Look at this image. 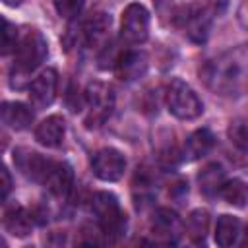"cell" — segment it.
Returning a JSON list of instances; mask_svg holds the SVG:
<instances>
[{
    "mask_svg": "<svg viewBox=\"0 0 248 248\" xmlns=\"http://www.w3.org/2000/svg\"><path fill=\"white\" fill-rule=\"evenodd\" d=\"M200 74L203 83L217 95L240 97L248 93V43L211 58Z\"/></svg>",
    "mask_w": 248,
    "mask_h": 248,
    "instance_id": "obj_1",
    "label": "cell"
},
{
    "mask_svg": "<svg viewBox=\"0 0 248 248\" xmlns=\"http://www.w3.org/2000/svg\"><path fill=\"white\" fill-rule=\"evenodd\" d=\"M91 209L97 217L99 229L108 238H118L126 231V213L120 209L118 200L110 192H97L91 198Z\"/></svg>",
    "mask_w": 248,
    "mask_h": 248,
    "instance_id": "obj_2",
    "label": "cell"
},
{
    "mask_svg": "<svg viewBox=\"0 0 248 248\" xmlns=\"http://www.w3.org/2000/svg\"><path fill=\"white\" fill-rule=\"evenodd\" d=\"M165 101L169 112L180 120H194L203 112V103L198 93L182 79H172L167 85Z\"/></svg>",
    "mask_w": 248,
    "mask_h": 248,
    "instance_id": "obj_3",
    "label": "cell"
},
{
    "mask_svg": "<svg viewBox=\"0 0 248 248\" xmlns=\"http://www.w3.org/2000/svg\"><path fill=\"white\" fill-rule=\"evenodd\" d=\"M46 52H48L46 39L41 35V31L29 29L23 33V37L17 39L14 66L19 74H29L43 64V60L46 58Z\"/></svg>",
    "mask_w": 248,
    "mask_h": 248,
    "instance_id": "obj_4",
    "label": "cell"
},
{
    "mask_svg": "<svg viewBox=\"0 0 248 248\" xmlns=\"http://www.w3.org/2000/svg\"><path fill=\"white\" fill-rule=\"evenodd\" d=\"M149 35V12L141 4H130L122 12L120 37L128 45H140Z\"/></svg>",
    "mask_w": 248,
    "mask_h": 248,
    "instance_id": "obj_5",
    "label": "cell"
},
{
    "mask_svg": "<svg viewBox=\"0 0 248 248\" xmlns=\"http://www.w3.org/2000/svg\"><path fill=\"white\" fill-rule=\"evenodd\" d=\"M91 169L99 180L116 182L122 178V174L126 170V159L118 149L103 147L91 157Z\"/></svg>",
    "mask_w": 248,
    "mask_h": 248,
    "instance_id": "obj_6",
    "label": "cell"
},
{
    "mask_svg": "<svg viewBox=\"0 0 248 248\" xmlns=\"http://www.w3.org/2000/svg\"><path fill=\"white\" fill-rule=\"evenodd\" d=\"M85 101L91 108V116L87 118V126H99L112 110L114 107V95L110 91V87H107L105 83H91L85 91Z\"/></svg>",
    "mask_w": 248,
    "mask_h": 248,
    "instance_id": "obj_7",
    "label": "cell"
},
{
    "mask_svg": "<svg viewBox=\"0 0 248 248\" xmlns=\"http://www.w3.org/2000/svg\"><path fill=\"white\" fill-rule=\"evenodd\" d=\"M14 163L21 170V174H25L27 178H31L35 182H41V184L45 182V178L48 174V169L52 165L50 159L43 157L37 151L25 149V147H19V149L14 151Z\"/></svg>",
    "mask_w": 248,
    "mask_h": 248,
    "instance_id": "obj_8",
    "label": "cell"
},
{
    "mask_svg": "<svg viewBox=\"0 0 248 248\" xmlns=\"http://www.w3.org/2000/svg\"><path fill=\"white\" fill-rule=\"evenodd\" d=\"M56 89H58V74L52 68L43 70L29 85V97L31 103L39 108H45L48 105H52V101L56 99Z\"/></svg>",
    "mask_w": 248,
    "mask_h": 248,
    "instance_id": "obj_9",
    "label": "cell"
},
{
    "mask_svg": "<svg viewBox=\"0 0 248 248\" xmlns=\"http://www.w3.org/2000/svg\"><path fill=\"white\" fill-rule=\"evenodd\" d=\"M151 231H153V234H155L159 240L174 244V242L180 238V234H182V231H184V225H182L180 217H178L172 209L161 207V209H157L155 215H153Z\"/></svg>",
    "mask_w": 248,
    "mask_h": 248,
    "instance_id": "obj_10",
    "label": "cell"
},
{
    "mask_svg": "<svg viewBox=\"0 0 248 248\" xmlns=\"http://www.w3.org/2000/svg\"><path fill=\"white\" fill-rule=\"evenodd\" d=\"M147 54L145 52H140V50H126L120 54L114 70H116V76L122 79V81H134V79H140L141 76H145L147 72Z\"/></svg>",
    "mask_w": 248,
    "mask_h": 248,
    "instance_id": "obj_11",
    "label": "cell"
},
{
    "mask_svg": "<svg viewBox=\"0 0 248 248\" xmlns=\"http://www.w3.org/2000/svg\"><path fill=\"white\" fill-rule=\"evenodd\" d=\"M66 134V122L60 114L46 116L35 130V140L45 147H60Z\"/></svg>",
    "mask_w": 248,
    "mask_h": 248,
    "instance_id": "obj_12",
    "label": "cell"
},
{
    "mask_svg": "<svg viewBox=\"0 0 248 248\" xmlns=\"http://www.w3.org/2000/svg\"><path fill=\"white\" fill-rule=\"evenodd\" d=\"M83 35L89 46H99L103 48L108 43L110 35V16L105 12H95L83 25Z\"/></svg>",
    "mask_w": 248,
    "mask_h": 248,
    "instance_id": "obj_13",
    "label": "cell"
},
{
    "mask_svg": "<svg viewBox=\"0 0 248 248\" xmlns=\"http://www.w3.org/2000/svg\"><path fill=\"white\" fill-rule=\"evenodd\" d=\"M209 25H211V19L203 8H188L182 16V29L196 43H203L207 39Z\"/></svg>",
    "mask_w": 248,
    "mask_h": 248,
    "instance_id": "obj_14",
    "label": "cell"
},
{
    "mask_svg": "<svg viewBox=\"0 0 248 248\" xmlns=\"http://www.w3.org/2000/svg\"><path fill=\"white\" fill-rule=\"evenodd\" d=\"M72 182H74V170L68 163H60V161H52L50 169H48V174L45 178V186L54 194V196H66L72 188Z\"/></svg>",
    "mask_w": 248,
    "mask_h": 248,
    "instance_id": "obj_15",
    "label": "cell"
},
{
    "mask_svg": "<svg viewBox=\"0 0 248 248\" xmlns=\"http://www.w3.org/2000/svg\"><path fill=\"white\" fill-rule=\"evenodd\" d=\"M2 122L19 132V130H25L31 126L33 122V110L25 105V103H17V101H6L2 105Z\"/></svg>",
    "mask_w": 248,
    "mask_h": 248,
    "instance_id": "obj_16",
    "label": "cell"
},
{
    "mask_svg": "<svg viewBox=\"0 0 248 248\" xmlns=\"http://www.w3.org/2000/svg\"><path fill=\"white\" fill-rule=\"evenodd\" d=\"M4 229L12 236L23 238L33 229V215L29 211H25L21 205H14V207L6 209V213H4Z\"/></svg>",
    "mask_w": 248,
    "mask_h": 248,
    "instance_id": "obj_17",
    "label": "cell"
},
{
    "mask_svg": "<svg viewBox=\"0 0 248 248\" xmlns=\"http://www.w3.org/2000/svg\"><path fill=\"white\" fill-rule=\"evenodd\" d=\"M213 143H215L213 134H211L207 128H200V130H196V132L186 140L184 155H186L190 161H196V159L207 155V153L211 151Z\"/></svg>",
    "mask_w": 248,
    "mask_h": 248,
    "instance_id": "obj_18",
    "label": "cell"
},
{
    "mask_svg": "<svg viewBox=\"0 0 248 248\" xmlns=\"http://www.w3.org/2000/svg\"><path fill=\"white\" fill-rule=\"evenodd\" d=\"M184 231L194 244H202L207 236V231H209V213L205 209H194L186 217Z\"/></svg>",
    "mask_w": 248,
    "mask_h": 248,
    "instance_id": "obj_19",
    "label": "cell"
},
{
    "mask_svg": "<svg viewBox=\"0 0 248 248\" xmlns=\"http://www.w3.org/2000/svg\"><path fill=\"white\" fill-rule=\"evenodd\" d=\"M240 234V221L232 215H221L215 225V242L223 248H229L236 242Z\"/></svg>",
    "mask_w": 248,
    "mask_h": 248,
    "instance_id": "obj_20",
    "label": "cell"
},
{
    "mask_svg": "<svg viewBox=\"0 0 248 248\" xmlns=\"http://www.w3.org/2000/svg\"><path fill=\"white\" fill-rule=\"evenodd\" d=\"M200 188L205 196H213L221 192V186L225 184V170L221 165L211 163L207 167H203V170L200 172Z\"/></svg>",
    "mask_w": 248,
    "mask_h": 248,
    "instance_id": "obj_21",
    "label": "cell"
},
{
    "mask_svg": "<svg viewBox=\"0 0 248 248\" xmlns=\"http://www.w3.org/2000/svg\"><path fill=\"white\" fill-rule=\"evenodd\" d=\"M223 200L231 205H236V207H242L246 202H248V184L240 178H232V180H225V184L221 186V192Z\"/></svg>",
    "mask_w": 248,
    "mask_h": 248,
    "instance_id": "obj_22",
    "label": "cell"
},
{
    "mask_svg": "<svg viewBox=\"0 0 248 248\" xmlns=\"http://www.w3.org/2000/svg\"><path fill=\"white\" fill-rule=\"evenodd\" d=\"M229 138L238 149L248 151V126L244 122H232L229 128Z\"/></svg>",
    "mask_w": 248,
    "mask_h": 248,
    "instance_id": "obj_23",
    "label": "cell"
},
{
    "mask_svg": "<svg viewBox=\"0 0 248 248\" xmlns=\"http://www.w3.org/2000/svg\"><path fill=\"white\" fill-rule=\"evenodd\" d=\"M83 2L85 0H54V8H56V12H58L60 17L72 19V17H76L81 12Z\"/></svg>",
    "mask_w": 248,
    "mask_h": 248,
    "instance_id": "obj_24",
    "label": "cell"
},
{
    "mask_svg": "<svg viewBox=\"0 0 248 248\" xmlns=\"http://www.w3.org/2000/svg\"><path fill=\"white\" fill-rule=\"evenodd\" d=\"M16 45H17V31L8 19H4L2 21V54L16 50Z\"/></svg>",
    "mask_w": 248,
    "mask_h": 248,
    "instance_id": "obj_25",
    "label": "cell"
},
{
    "mask_svg": "<svg viewBox=\"0 0 248 248\" xmlns=\"http://www.w3.org/2000/svg\"><path fill=\"white\" fill-rule=\"evenodd\" d=\"M12 192V176L8 172V169L4 167L2 169V202H6V198L10 196Z\"/></svg>",
    "mask_w": 248,
    "mask_h": 248,
    "instance_id": "obj_26",
    "label": "cell"
},
{
    "mask_svg": "<svg viewBox=\"0 0 248 248\" xmlns=\"http://www.w3.org/2000/svg\"><path fill=\"white\" fill-rule=\"evenodd\" d=\"M2 2H4L6 6H19L23 0H2Z\"/></svg>",
    "mask_w": 248,
    "mask_h": 248,
    "instance_id": "obj_27",
    "label": "cell"
},
{
    "mask_svg": "<svg viewBox=\"0 0 248 248\" xmlns=\"http://www.w3.org/2000/svg\"><path fill=\"white\" fill-rule=\"evenodd\" d=\"M244 246H248V227H246V232H244Z\"/></svg>",
    "mask_w": 248,
    "mask_h": 248,
    "instance_id": "obj_28",
    "label": "cell"
},
{
    "mask_svg": "<svg viewBox=\"0 0 248 248\" xmlns=\"http://www.w3.org/2000/svg\"><path fill=\"white\" fill-rule=\"evenodd\" d=\"M155 2H157V4H159V6H161V4H165V2H167V0H155Z\"/></svg>",
    "mask_w": 248,
    "mask_h": 248,
    "instance_id": "obj_29",
    "label": "cell"
}]
</instances>
